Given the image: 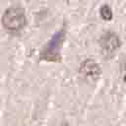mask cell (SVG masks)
<instances>
[{"instance_id": "cell-1", "label": "cell", "mask_w": 126, "mask_h": 126, "mask_svg": "<svg viewBox=\"0 0 126 126\" xmlns=\"http://www.w3.org/2000/svg\"><path fill=\"white\" fill-rule=\"evenodd\" d=\"M1 22L6 31L10 32H19L27 25L25 10L18 5L9 7L3 13Z\"/></svg>"}, {"instance_id": "cell-2", "label": "cell", "mask_w": 126, "mask_h": 126, "mask_svg": "<svg viewBox=\"0 0 126 126\" xmlns=\"http://www.w3.org/2000/svg\"><path fill=\"white\" fill-rule=\"evenodd\" d=\"M120 45H121V40L118 34H116L114 32L107 31L100 36L99 39L100 52L106 58L112 57L117 52Z\"/></svg>"}, {"instance_id": "cell-3", "label": "cell", "mask_w": 126, "mask_h": 126, "mask_svg": "<svg viewBox=\"0 0 126 126\" xmlns=\"http://www.w3.org/2000/svg\"><path fill=\"white\" fill-rule=\"evenodd\" d=\"M79 74L84 81L88 83H94L100 77L101 69L96 61L88 58L81 62L79 66Z\"/></svg>"}, {"instance_id": "cell-4", "label": "cell", "mask_w": 126, "mask_h": 126, "mask_svg": "<svg viewBox=\"0 0 126 126\" xmlns=\"http://www.w3.org/2000/svg\"><path fill=\"white\" fill-rule=\"evenodd\" d=\"M99 14H100V17L105 21H109L112 19V11L108 5L101 6L99 9Z\"/></svg>"}, {"instance_id": "cell-5", "label": "cell", "mask_w": 126, "mask_h": 126, "mask_svg": "<svg viewBox=\"0 0 126 126\" xmlns=\"http://www.w3.org/2000/svg\"><path fill=\"white\" fill-rule=\"evenodd\" d=\"M123 79H124V82H125V83H126V74H125V75H124V78H123Z\"/></svg>"}, {"instance_id": "cell-6", "label": "cell", "mask_w": 126, "mask_h": 126, "mask_svg": "<svg viewBox=\"0 0 126 126\" xmlns=\"http://www.w3.org/2000/svg\"><path fill=\"white\" fill-rule=\"evenodd\" d=\"M62 126H63V125H62Z\"/></svg>"}]
</instances>
